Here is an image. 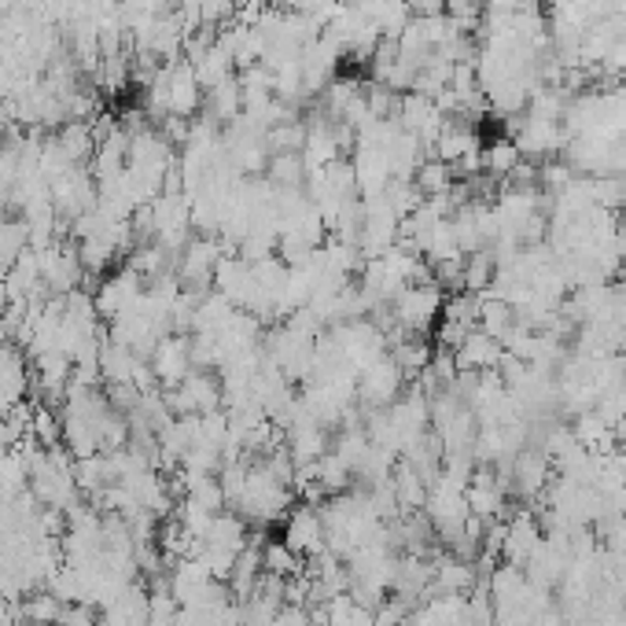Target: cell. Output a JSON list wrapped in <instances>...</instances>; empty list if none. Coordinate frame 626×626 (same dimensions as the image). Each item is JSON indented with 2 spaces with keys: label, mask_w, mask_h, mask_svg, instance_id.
I'll return each mask as SVG.
<instances>
[{
  "label": "cell",
  "mask_w": 626,
  "mask_h": 626,
  "mask_svg": "<svg viewBox=\"0 0 626 626\" xmlns=\"http://www.w3.org/2000/svg\"><path fill=\"white\" fill-rule=\"evenodd\" d=\"M391 306H395V325L402 328V332L424 335L428 328L439 321V314H443L446 303H443V292H439L435 281H420V284H409Z\"/></svg>",
  "instance_id": "obj_1"
},
{
  "label": "cell",
  "mask_w": 626,
  "mask_h": 626,
  "mask_svg": "<svg viewBox=\"0 0 626 626\" xmlns=\"http://www.w3.org/2000/svg\"><path fill=\"white\" fill-rule=\"evenodd\" d=\"M167 402L173 409V417H203L221 409L225 391H221V379L210 376L207 368H192L189 376L181 379L178 387H170Z\"/></svg>",
  "instance_id": "obj_2"
},
{
  "label": "cell",
  "mask_w": 626,
  "mask_h": 626,
  "mask_svg": "<svg viewBox=\"0 0 626 626\" xmlns=\"http://www.w3.org/2000/svg\"><path fill=\"white\" fill-rule=\"evenodd\" d=\"M225 259V243L214 240V236H196V240L184 243V251L173 262V276L184 292L192 287H207L214 284V273H218V262Z\"/></svg>",
  "instance_id": "obj_3"
},
{
  "label": "cell",
  "mask_w": 626,
  "mask_h": 626,
  "mask_svg": "<svg viewBox=\"0 0 626 626\" xmlns=\"http://www.w3.org/2000/svg\"><path fill=\"white\" fill-rule=\"evenodd\" d=\"M100 200V189H96V178H92V170L86 167H75L67 170L64 178L53 181V207L64 221L75 225L81 214H89L96 207Z\"/></svg>",
  "instance_id": "obj_4"
},
{
  "label": "cell",
  "mask_w": 626,
  "mask_h": 626,
  "mask_svg": "<svg viewBox=\"0 0 626 626\" xmlns=\"http://www.w3.org/2000/svg\"><path fill=\"white\" fill-rule=\"evenodd\" d=\"M284 523V546L292 553H299V557H317V553H325V520L321 512H317L310 501H303V505H295L287 512Z\"/></svg>",
  "instance_id": "obj_5"
},
{
  "label": "cell",
  "mask_w": 626,
  "mask_h": 626,
  "mask_svg": "<svg viewBox=\"0 0 626 626\" xmlns=\"http://www.w3.org/2000/svg\"><path fill=\"white\" fill-rule=\"evenodd\" d=\"M148 365H151V373H156L159 384H167V387H178L184 376L196 368V362H192V340L189 335H162L159 346L151 351L148 357Z\"/></svg>",
  "instance_id": "obj_6"
},
{
  "label": "cell",
  "mask_w": 626,
  "mask_h": 626,
  "mask_svg": "<svg viewBox=\"0 0 626 626\" xmlns=\"http://www.w3.org/2000/svg\"><path fill=\"white\" fill-rule=\"evenodd\" d=\"M144 295V276L137 273V270H122V273H115V276H107L104 284H100V292L92 295V299H96V310H100V317H107V321H115L118 314H126L133 303H137Z\"/></svg>",
  "instance_id": "obj_7"
},
{
  "label": "cell",
  "mask_w": 626,
  "mask_h": 626,
  "mask_svg": "<svg viewBox=\"0 0 626 626\" xmlns=\"http://www.w3.org/2000/svg\"><path fill=\"white\" fill-rule=\"evenodd\" d=\"M402 373H398V365L391 357H379V362L365 365L362 373H357V398L368 406H391L395 395L402 391Z\"/></svg>",
  "instance_id": "obj_8"
},
{
  "label": "cell",
  "mask_w": 626,
  "mask_h": 626,
  "mask_svg": "<svg viewBox=\"0 0 626 626\" xmlns=\"http://www.w3.org/2000/svg\"><path fill=\"white\" fill-rule=\"evenodd\" d=\"M30 387V373H26V357L19 354L15 343H0V409H15L23 406Z\"/></svg>",
  "instance_id": "obj_9"
},
{
  "label": "cell",
  "mask_w": 626,
  "mask_h": 626,
  "mask_svg": "<svg viewBox=\"0 0 626 626\" xmlns=\"http://www.w3.org/2000/svg\"><path fill=\"white\" fill-rule=\"evenodd\" d=\"M454 362H457V373H476V376H483L490 373L498 362H501V343L494 340V335H487V332H471L465 335V343L454 351Z\"/></svg>",
  "instance_id": "obj_10"
},
{
  "label": "cell",
  "mask_w": 626,
  "mask_h": 626,
  "mask_svg": "<svg viewBox=\"0 0 626 626\" xmlns=\"http://www.w3.org/2000/svg\"><path fill=\"white\" fill-rule=\"evenodd\" d=\"M538 546H542V531H538V523L527 516V512L505 523V542H501V557H505L512 568H523V564L535 557Z\"/></svg>",
  "instance_id": "obj_11"
},
{
  "label": "cell",
  "mask_w": 626,
  "mask_h": 626,
  "mask_svg": "<svg viewBox=\"0 0 626 626\" xmlns=\"http://www.w3.org/2000/svg\"><path fill=\"white\" fill-rule=\"evenodd\" d=\"M53 140L59 144V151H64L75 167H86V162H92V156H96V133H92V122H64Z\"/></svg>",
  "instance_id": "obj_12"
},
{
  "label": "cell",
  "mask_w": 626,
  "mask_h": 626,
  "mask_svg": "<svg viewBox=\"0 0 626 626\" xmlns=\"http://www.w3.org/2000/svg\"><path fill=\"white\" fill-rule=\"evenodd\" d=\"M207 118L214 122V126H229V122H236L243 115V89H240V78H229V81H221V86H214L207 89Z\"/></svg>",
  "instance_id": "obj_13"
},
{
  "label": "cell",
  "mask_w": 626,
  "mask_h": 626,
  "mask_svg": "<svg viewBox=\"0 0 626 626\" xmlns=\"http://www.w3.org/2000/svg\"><path fill=\"white\" fill-rule=\"evenodd\" d=\"M196 78H200V86L203 89H214V86H221V81H229L232 78V70H236V59L229 48L221 45V41H214V45L203 53L196 64Z\"/></svg>",
  "instance_id": "obj_14"
},
{
  "label": "cell",
  "mask_w": 626,
  "mask_h": 626,
  "mask_svg": "<svg viewBox=\"0 0 626 626\" xmlns=\"http://www.w3.org/2000/svg\"><path fill=\"white\" fill-rule=\"evenodd\" d=\"M471 587H476V571H471V564L460 560H443L435 568V582H431L435 593H457V597H465Z\"/></svg>",
  "instance_id": "obj_15"
},
{
  "label": "cell",
  "mask_w": 626,
  "mask_h": 626,
  "mask_svg": "<svg viewBox=\"0 0 626 626\" xmlns=\"http://www.w3.org/2000/svg\"><path fill=\"white\" fill-rule=\"evenodd\" d=\"M262 571L276 574V579H292V574L303 571V557L287 549L284 538L281 542H265V546H262Z\"/></svg>",
  "instance_id": "obj_16"
},
{
  "label": "cell",
  "mask_w": 626,
  "mask_h": 626,
  "mask_svg": "<svg viewBox=\"0 0 626 626\" xmlns=\"http://www.w3.org/2000/svg\"><path fill=\"white\" fill-rule=\"evenodd\" d=\"M483 162L490 173H516L520 167V148L516 140H494L490 148L483 151Z\"/></svg>",
  "instance_id": "obj_17"
},
{
  "label": "cell",
  "mask_w": 626,
  "mask_h": 626,
  "mask_svg": "<svg viewBox=\"0 0 626 626\" xmlns=\"http://www.w3.org/2000/svg\"><path fill=\"white\" fill-rule=\"evenodd\" d=\"M56 626H100L96 604H89V601H67L64 608H59Z\"/></svg>",
  "instance_id": "obj_18"
}]
</instances>
